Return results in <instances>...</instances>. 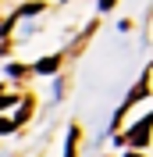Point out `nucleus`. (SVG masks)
Instances as JSON below:
<instances>
[{
    "instance_id": "1",
    "label": "nucleus",
    "mask_w": 153,
    "mask_h": 157,
    "mask_svg": "<svg viewBox=\"0 0 153 157\" xmlns=\"http://www.w3.org/2000/svg\"><path fill=\"white\" fill-rule=\"evenodd\" d=\"M150 125H153V114L146 118V121H139V128H132V132H128V143H135V147H139V143H146V139H150Z\"/></svg>"
},
{
    "instance_id": "2",
    "label": "nucleus",
    "mask_w": 153,
    "mask_h": 157,
    "mask_svg": "<svg viewBox=\"0 0 153 157\" xmlns=\"http://www.w3.org/2000/svg\"><path fill=\"white\" fill-rule=\"evenodd\" d=\"M57 68H61V57H43L36 64V71H43V75H50V71H57Z\"/></svg>"
},
{
    "instance_id": "3",
    "label": "nucleus",
    "mask_w": 153,
    "mask_h": 157,
    "mask_svg": "<svg viewBox=\"0 0 153 157\" xmlns=\"http://www.w3.org/2000/svg\"><path fill=\"white\" fill-rule=\"evenodd\" d=\"M75 147H78V128L68 132V147H64V157H75Z\"/></svg>"
},
{
    "instance_id": "4",
    "label": "nucleus",
    "mask_w": 153,
    "mask_h": 157,
    "mask_svg": "<svg viewBox=\"0 0 153 157\" xmlns=\"http://www.w3.org/2000/svg\"><path fill=\"white\" fill-rule=\"evenodd\" d=\"M110 4H114V0H100V11H107V7H110Z\"/></svg>"
},
{
    "instance_id": "5",
    "label": "nucleus",
    "mask_w": 153,
    "mask_h": 157,
    "mask_svg": "<svg viewBox=\"0 0 153 157\" xmlns=\"http://www.w3.org/2000/svg\"><path fill=\"white\" fill-rule=\"evenodd\" d=\"M128 157H143V154H135V150H132V154H128Z\"/></svg>"
}]
</instances>
